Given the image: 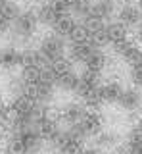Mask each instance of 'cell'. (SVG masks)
Here are the masks:
<instances>
[{
	"label": "cell",
	"instance_id": "1",
	"mask_svg": "<svg viewBox=\"0 0 142 154\" xmlns=\"http://www.w3.org/2000/svg\"><path fill=\"white\" fill-rule=\"evenodd\" d=\"M39 25V19H37L35 10H23L19 14V17L13 21V37L19 38V41H29L35 35V29Z\"/></svg>",
	"mask_w": 142,
	"mask_h": 154
},
{
	"label": "cell",
	"instance_id": "2",
	"mask_svg": "<svg viewBox=\"0 0 142 154\" xmlns=\"http://www.w3.org/2000/svg\"><path fill=\"white\" fill-rule=\"evenodd\" d=\"M39 50H40V54L44 56L46 64H52V62H56V60H60V58L65 56V38L58 37L56 33L46 35L40 41Z\"/></svg>",
	"mask_w": 142,
	"mask_h": 154
},
{
	"label": "cell",
	"instance_id": "3",
	"mask_svg": "<svg viewBox=\"0 0 142 154\" xmlns=\"http://www.w3.org/2000/svg\"><path fill=\"white\" fill-rule=\"evenodd\" d=\"M54 89H56V85L52 83V81H46V79H42V77H40L39 83L27 87V93L25 94H29L31 98L37 100L39 104H48L50 100H52V96H54Z\"/></svg>",
	"mask_w": 142,
	"mask_h": 154
},
{
	"label": "cell",
	"instance_id": "4",
	"mask_svg": "<svg viewBox=\"0 0 142 154\" xmlns=\"http://www.w3.org/2000/svg\"><path fill=\"white\" fill-rule=\"evenodd\" d=\"M140 19H142V10L136 4H121V8L117 10V21H121L127 29L138 27Z\"/></svg>",
	"mask_w": 142,
	"mask_h": 154
},
{
	"label": "cell",
	"instance_id": "5",
	"mask_svg": "<svg viewBox=\"0 0 142 154\" xmlns=\"http://www.w3.org/2000/svg\"><path fill=\"white\" fill-rule=\"evenodd\" d=\"M96 87H102L100 85V73L84 67L83 73H79V87H77V91H75V94H79L83 98L84 94L90 93V91L96 89Z\"/></svg>",
	"mask_w": 142,
	"mask_h": 154
},
{
	"label": "cell",
	"instance_id": "6",
	"mask_svg": "<svg viewBox=\"0 0 142 154\" xmlns=\"http://www.w3.org/2000/svg\"><path fill=\"white\" fill-rule=\"evenodd\" d=\"M16 133H19V137L23 139L27 154H35V152H39L42 148L44 137L40 135V131L37 127H27V129H23V131H16Z\"/></svg>",
	"mask_w": 142,
	"mask_h": 154
},
{
	"label": "cell",
	"instance_id": "7",
	"mask_svg": "<svg viewBox=\"0 0 142 154\" xmlns=\"http://www.w3.org/2000/svg\"><path fill=\"white\" fill-rule=\"evenodd\" d=\"M79 123L84 129L87 137H96L98 133H102V118L96 110H87V114L83 116V119Z\"/></svg>",
	"mask_w": 142,
	"mask_h": 154
},
{
	"label": "cell",
	"instance_id": "8",
	"mask_svg": "<svg viewBox=\"0 0 142 154\" xmlns=\"http://www.w3.org/2000/svg\"><path fill=\"white\" fill-rule=\"evenodd\" d=\"M115 14H117V8H115V2H113V0H92L90 16L106 21V19H111Z\"/></svg>",
	"mask_w": 142,
	"mask_h": 154
},
{
	"label": "cell",
	"instance_id": "9",
	"mask_svg": "<svg viewBox=\"0 0 142 154\" xmlns=\"http://www.w3.org/2000/svg\"><path fill=\"white\" fill-rule=\"evenodd\" d=\"M140 102H142V94L138 93V89H123L117 104L125 112H135V110H138Z\"/></svg>",
	"mask_w": 142,
	"mask_h": 154
},
{
	"label": "cell",
	"instance_id": "10",
	"mask_svg": "<svg viewBox=\"0 0 142 154\" xmlns=\"http://www.w3.org/2000/svg\"><path fill=\"white\" fill-rule=\"evenodd\" d=\"M84 114H87V110H84V106L81 102H67L64 108H61V119L67 122L69 125L79 123Z\"/></svg>",
	"mask_w": 142,
	"mask_h": 154
},
{
	"label": "cell",
	"instance_id": "11",
	"mask_svg": "<svg viewBox=\"0 0 142 154\" xmlns=\"http://www.w3.org/2000/svg\"><path fill=\"white\" fill-rule=\"evenodd\" d=\"M77 19H75L71 14H64V16H60L58 19H56V23L52 25V31L56 33L58 37H64V38H69L71 31L75 29V25H77Z\"/></svg>",
	"mask_w": 142,
	"mask_h": 154
},
{
	"label": "cell",
	"instance_id": "12",
	"mask_svg": "<svg viewBox=\"0 0 142 154\" xmlns=\"http://www.w3.org/2000/svg\"><path fill=\"white\" fill-rule=\"evenodd\" d=\"M17 66H21V50H17L13 46H4L0 50V67L13 69Z\"/></svg>",
	"mask_w": 142,
	"mask_h": 154
},
{
	"label": "cell",
	"instance_id": "13",
	"mask_svg": "<svg viewBox=\"0 0 142 154\" xmlns=\"http://www.w3.org/2000/svg\"><path fill=\"white\" fill-rule=\"evenodd\" d=\"M94 48H96V46H94L90 41L71 42V46H69V60L71 62H83V64H84V60L92 54Z\"/></svg>",
	"mask_w": 142,
	"mask_h": 154
},
{
	"label": "cell",
	"instance_id": "14",
	"mask_svg": "<svg viewBox=\"0 0 142 154\" xmlns=\"http://www.w3.org/2000/svg\"><path fill=\"white\" fill-rule=\"evenodd\" d=\"M44 67L46 66V60L44 56L40 54L39 48H25L21 50V67Z\"/></svg>",
	"mask_w": 142,
	"mask_h": 154
},
{
	"label": "cell",
	"instance_id": "15",
	"mask_svg": "<svg viewBox=\"0 0 142 154\" xmlns=\"http://www.w3.org/2000/svg\"><path fill=\"white\" fill-rule=\"evenodd\" d=\"M106 33H108V38H110V45H117V42L129 38V31L121 21L106 23Z\"/></svg>",
	"mask_w": 142,
	"mask_h": 154
},
{
	"label": "cell",
	"instance_id": "16",
	"mask_svg": "<svg viewBox=\"0 0 142 154\" xmlns=\"http://www.w3.org/2000/svg\"><path fill=\"white\" fill-rule=\"evenodd\" d=\"M106 66H108V56L102 52V48H94L92 54L84 60V67L92 69V71H98V73H102Z\"/></svg>",
	"mask_w": 142,
	"mask_h": 154
},
{
	"label": "cell",
	"instance_id": "17",
	"mask_svg": "<svg viewBox=\"0 0 142 154\" xmlns=\"http://www.w3.org/2000/svg\"><path fill=\"white\" fill-rule=\"evenodd\" d=\"M35 14H37V19H39V23H40V25H46V27H52V25L56 23V19L60 17L48 2H42L40 6L35 10Z\"/></svg>",
	"mask_w": 142,
	"mask_h": 154
},
{
	"label": "cell",
	"instance_id": "18",
	"mask_svg": "<svg viewBox=\"0 0 142 154\" xmlns=\"http://www.w3.org/2000/svg\"><path fill=\"white\" fill-rule=\"evenodd\" d=\"M37 129L40 131V135L46 139V141H50V139L60 131V125H58V122H56V118H52L50 114H46L44 118L37 123Z\"/></svg>",
	"mask_w": 142,
	"mask_h": 154
},
{
	"label": "cell",
	"instance_id": "19",
	"mask_svg": "<svg viewBox=\"0 0 142 154\" xmlns=\"http://www.w3.org/2000/svg\"><path fill=\"white\" fill-rule=\"evenodd\" d=\"M56 87L61 89V91H67V93H75L77 87H79V75L75 73V69L69 71V73L60 75L58 79H56Z\"/></svg>",
	"mask_w": 142,
	"mask_h": 154
},
{
	"label": "cell",
	"instance_id": "20",
	"mask_svg": "<svg viewBox=\"0 0 142 154\" xmlns=\"http://www.w3.org/2000/svg\"><path fill=\"white\" fill-rule=\"evenodd\" d=\"M100 91H102V98L106 104H117L119 102V96L123 93V89L117 83H106L100 87Z\"/></svg>",
	"mask_w": 142,
	"mask_h": 154
},
{
	"label": "cell",
	"instance_id": "21",
	"mask_svg": "<svg viewBox=\"0 0 142 154\" xmlns=\"http://www.w3.org/2000/svg\"><path fill=\"white\" fill-rule=\"evenodd\" d=\"M50 67V71L54 73V77L58 79L60 75H64V73H69V71H73V62L69 60V58H60V60H56V62H52V64H48Z\"/></svg>",
	"mask_w": 142,
	"mask_h": 154
},
{
	"label": "cell",
	"instance_id": "22",
	"mask_svg": "<svg viewBox=\"0 0 142 154\" xmlns=\"http://www.w3.org/2000/svg\"><path fill=\"white\" fill-rule=\"evenodd\" d=\"M6 154H27L25 143L19 137V133H12V137L6 141Z\"/></svg>",
	"mask_w": 142,
	"mask_h": 154
},
{
	"label": "cell",
	"instance_id": "23",
	"mask_svg": "<svg viewBox=\"0 0 142 154\" xmlns=\"http://www.w3.org/2000/svg\"><path fill=\"white\" fill-rule=\"evenodd\" d=\"M83 102L87 108H90V110H98L102 104H106L104 102V98H102V91H100V87H96V89H92L90 93H87L83 96Z\"/></svg>",
	"mask_w": 142,
	"mask_h": 154
},
{
	"label": "cell",
	"instance_id": "24",
	"mask_svg": "<svg viewBox=\"0 0 142 154\" xmlns=\"http://www.w3.org/2000/svg\"><path fill=\"white\" fill-rule=\"evenodd\" d=\"M23 12V10L19 8V4L17 2H13V0H6V2L0 6V14H2L6 19H10V21L13 23L17 17H19V14Z\"/></svg>",
	"mask_w": 142,
	"mask_h": 154
},
{
	"label": "cell",
	"instance_id": "25",
	"mask_svg": "<svg viewBox=\"0 0 142 154\" xmlns=\"http://www.w3.org/2000/svg\"><path fill=\"white\" fill-rule=\"evenodd\" d=\"M42 69H44V67H37V66H33V67H21V77H23V81L27 83V87L39 83L40 77H42Z\"/></svg>",
	"mask_w": 142,
	"mask_h": 154
},
{
	"label": "cell",
	"instance_id": "26",
	"mask_svg": "<svg viewBox=\"0 0 142 154\" xmlns=\"http://www.w3.org/2000/svg\"><path fill=\"white\" fill-rule=\"evenodd\" d=\"M8 91L13 94V98L16 96H21V94H25L27 93V83L23 81V77H12L10 79V83H8Z\"/></svg>",
	"mask_w": 142,
	"mask_h": 154
},
{
	"label": "cell",
	"instance_id": "27",
	"mask_svg": "<svg viewBox=\"0 0 142 154\" xmlns=\"http://www.w3.org/2000/svg\"><path fill=\"white\" fill-rule=\"evenodd\" d=\"M115 143H117V133H113V131H102L96 135V144L102 148H110Z\"/></svg>",
	"mask_w": 142,
	"mask_h": 154
},
{
	"label": "cell",
	"instance_id": "28",
	"mask_svg": "<svg viewBox=\"0 0 142 154\" xmlns=\"http://www.w3.org/2000/svg\"><path fill=\"white\" fill-rule=\"evenodd\" d=\"M69 42H84V41H90V35H88V31L84 29V25L81 21L75 25V29L71 31V35H69V38H67Z\"/></svg>",
	"mask_w": 142,
	"mask_h": 154
},
{
	"label": "cell",
	"instance_id": "29",
	"mask_svg": "<svg viewBox=\"0 0 142 154\" xmlns=\"http://www.w3.org/2000/svg\"><path fill=\"white\" fill-rule=\"evenodd\" d=\"M81 150H83V143L77 141V139H73L71 135H69L67 141H65V144L60 148L61 154H81Z\"/></svg>",
	"mask_w": 142,
	"mask_h": 154
},
{
	"label": "cell",
	"instance_id": "30",
	"mask_svg": "<svg viewBox=\"0 0 142 154\" xmlns=\"http://www.w3.org/2000/svg\"><path fill=\"white\" fill-rule=\"evenodd\" d=\"M48 4L54 8V12L58 14V16L69 14V2H67V0H48Z\"/></svg>",
	"mask_w": 142,
	"mask_h": 154
},
{
	"label": "cell",
	"instance_id": "31",
	"mask_svg": "<svg viewBox=\"0 0 142 154\" xmlns=\"http://www.w3.org/2000/svg\"><path fill=\"white\" fill-rule=\"evenodd\" d=\"M132 46H135V42L127 38V41H121V42H117V45H113V50H115V52H117V54H119L121 58H125V54L131 50Z\"/></svg>",
	"mask_w": 142,
	"mask_h": 154
},
{
	"label": "cell",
	"instance_id": "32",
	"mask_svg": "<svg viewBox=\"0 0 142 154\" xmlns=\"http://www.w3.org/2000/svg\"><path fill=\"white\" fill-rule=\"evenodd\" d=\"M131 81L135 87H142V64L131 67Z\"/></svg>",
	"mask_w": 142,
	"mask_h": 154
},
{
	"label": "cell",
	"instance_id": "33",
	"mask_svg": "<svg viewBox=\"0 0 142 154\" xmlns=\"http://www.w3.org/2000/svg\"><path fill=\"white\" fill-rule=\"evenodd\" d=\"M127 143H142V127L140 125H135V127L129 131V135H127Z\"/></svg>",
	"mask_w": 142,
	"mask_h": 154
},
{
	"label": "cell",
	"instance_id": "34",
	"mask_svg": "<svg viewBox=\"0 0 142 154\" xmlns=\"http://www.w3.org/2000/svg\"><path fill=\"white\" fill-rule=\"evenodd\" d=\"M12 119V110L10 106H6L4 102H0V123H6Z\"/></svg>",
	"mask_w": 142,
	"mask_h": 154
},
{
	"label": "cell",
	"instance_id": "35",
	"mask_svg": "<svg viewBox=\"0 0 142 154\" xmlns=\"http://www.w3.org/2000/svg\"><path fill=\"white\" fill-rule=\"evenodd\" d=\"M125 154H142V143H127Z\"/></svg>",
	"mask_w": 142,
	"mask_h": 154
},
{
	"label": "cell",
	"instance_id": "36",
	"mask_svg": "<svg viewBox=\"0 0 142 154\" xmlns=\"http://www.w3.org/2000/svg\"><path fill=\"white\" fill-rule=\"evenodd\" d=\"M13 27V23L10 21V19H6L2 16V14H0V35H4V33H8L10 31V29Z\"/></svg>",
	"mask_w": 142,
	"mask_h": 154
},
{
	"label": "cell",
	"instance_id": "37",
	"mask_svg": "<svg viewBox=\"0 0 142 154\" xmlns=\"http://www.w3.org/2000/svg\"><path fill=\"white\" fill-rule=\"evenodd\" d=\"M81 154H100V150H96V148H83Z\"/></svg>",
	"mask_w": 142,
	"mask_h": 154
},
{
	"label": "cell",
	"instance_id": "38",
	"mask_svg": "<svg viewBox=\"0 0 142 154\" xmlns=\"http://www.w3.org/2000/svg\"><path fill=\"white\" fill-rule=\"evenodd\" d=\"M136 35H138L140 42H142V19H140V23H138V31H136Z\"/></svg>",
	"mask_w": 142,
	"mask_h": 154
},
{
	"label": "cell",
	"instance_id": "39",
	"mask_svg": "<svg viewBox=\"0 0 142 154\" xmlns=\"http://www.w3.org/2000/svg\"><path fill=\"white\" fill-rule=\"evenodd\" d=\"M136 6H138V8L142 10V0H136Z\"/></svg>",
	"mask_w": 142,
	"mask_h": 154
},
{
	"label": "cell",
	"instance_id": "40",
	"mask_svg": "<svg viewBox=\"0 0 142 154\" xmlns=\"http://www.w3.org/2000/svg\"><path fill=\"white\" fill-rule=\"evenodd\" d=\"M113 2H125V0H113Z\"/></svg>",
	"mask_w": 142,
	"mask_h": 154
},
{
	"label": "cell",
	"instance_id": "41",
	"mask_svg": "<svg viewBox=\"0 0 142 154\" xmlns=\"http://www.w3.org/2000/svg\"><path fill=\"white\" fill-rule=\"evenodd\" d=\"M138 125H140V127H142V119H140V122H138Z\"/></svg>",
	"mask_w": 142,
	"mask_h": 154
}]
</instances>
